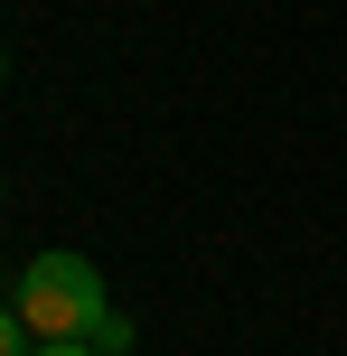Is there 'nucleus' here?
Listing matches in <instances>:
<instances>
[{
	"instance_id": "1",
	"label": "nucleus",
	"mask_w": 347,
	"mask_h": 356,
	"mask_svg": "<svg viewBox=\"0 0 347 356\" xmlns=\"http://www.w3.org/2000/svg\"><path fill=\"white\" fill-rule=\"evenodd\" d=\"M10 300H19V319H29V338H94V319H104V272H94L85 253H38Z\"/></svg>"
},
{
	"instance_id": "2",
	"label": "nucleus",
	"mask_w": 347,
	"mask_h": 356,
	"mask_svg": "<svg viewBox=\"0 0 347 356\" xmlns=\"http://www.w3.org/2000/svg\"><path fill=\"white\" fill-rule=\"evenodd\" d=\"M94 356H122L131 347V319H122V309H104V319H94V338H85Z\"/></svg>"
},
{
	"instance_id": "3",
	"label": "nucleus",
	"mask_w": 347,
	"mask_h": 356,
	"mask_svg": "<svg viewBox=\"0 0 347 356\" xmlns=\"http://www.w3.org/2000/svg\"><path fill=\"white\" fill-rule=\"evenodd\" d=\"M38 338H29V319H19V300H0V356H29Z\"/></svg>"
},
{
	"instance_id": "4",
	"label": "nucleus",
	"mask_w": 347,
	"mask_h": 356,
	"mask_svg": "<svg viewBox=\"0 0 347 356\" xmlns=\"http://www.w3.org/2000/svg\"><path fill=\"white\" fill-rule=\"evenodd\" d=\"M29 356H94V347H85V338H38Z\"/></svg>"
},
{
	"instance_id": "5",
	"label": "nucleus",
	"mask_w": 347,
	"mask_h": 356,
	"mask_svg": "<svg viewBox=\"0 0 347 356\" xmlns=\"http://www.w3.org/2000/svg\"><path fill=\"white\" fill-rule=\"evenodd\" d=\"M0 66H10V56H0Z\"/></svg>"
}]
</instances>
